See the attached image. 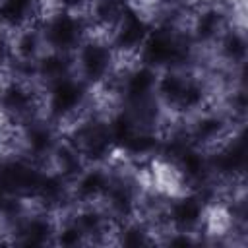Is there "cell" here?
Segmentation results:
<instances>
[{
  "label": "cell",
  "instance_id": "6da1fadb",
  "mask_svg": "<svg viewBox=\"0 0 248 248\" xmlns=\"http://www.w3.org/2000/svg\"><path fill=\"white\" fill-rule=\"evenodd\" d=\"M93 103V89L76 74L43 85V116L60 130L78 120Z\"/></svg>",
  "mask_w": 248,
  "mask_h": 248
},
{
  "label": "cell",
  "instance_id": "7a4b0ae2",
  "mask_svg": "<svg viewBox=\"0 0 248 248\" xmlns=\"http://www.w3.org/2000/svg\"><path fill=\"white\" fill-rule=\"evenodd\" d=\"M120 58L107 35L89 33L74 50V74L93 91L103 85L118 68Z\"/></svg>",
  "mask_w": 248,
  "mask_h": 248
},
{
  "label": "cell",
  "instance_id": "3957f363",
  "mask_svg": "<svg viewBox=\"0 0 248 248\" xmlns=\"http://www.w3.org/2000/svg\"><path fill=\"white\" fill-rule=\"evenodd\" d=\"M238 128H244V122H236L219 105V101L207 105L205 108L182 120V130H184L186 140L203 149L215 147Z\"/></svg>",
  "mask_w": 248,
  "mask_h": 248
},
{
  "label": "cell",
  "instance_id": "277c9868",
  "mask_svg": "<svg viewBox=\"0 0 248 248\" xmlns=\"http://www.w3.org/2000/svg\"><path fill=\"white\" fill-rule=\"evenodd\" d=\"M39 27L46 48L60 52H74L91 33L85 14L68 10H48L39 19Z\"/></svg>",
  "mask_w": 248,
  "mask_h": 248
},
{
  "label": "cell",
  "instance_id": "5b68a950",
  "mask_svg": "<svg viewBox=\"0 0 248 248\" xmlns=\"http://www.w3.org/2000/svg\"><path fill=\"white\" fill-rule=\"evenodd\" d=\"M62 138V130L45 116L19 124V155L35 165L48 167L50 157Z\"/></svg>",
  "mask_w": 248,
  "mask_h": 248
},
{
  "label": "cell",
  "instance_id": "8992f818",
  "mask_svg": "<svg viewBox=\"0 0 248 248\" xmlns=\"http://www.w3.org/2000/svg\"><path fill=\"white\" fill-rule=\"evenodd\" d=\"M209 66L227 70V72H242L246 70L248 58V39L246 25L232 21L213 43L209 52L203 54Z\"/></svg>",
  "mask_w": 248,
  "mask_h": 248
},
{
  "label": "cell",
  "instance_id": "52a82bcc",
  "mask_svg": "<svg viewBox=\"0 0 248 248\" xmlns=\"http://www.w3.org/2000/svg\"><path fill=\"white\" fill-rule=\"evenodd\" d=\"M112 169L108 163H91L85 165L70 182L68 194L72 205L83 203H101L112 182Z\"/></svg>",
  "mask_w": 248,
  "mask_h": 248
},
{
  "label": "cell",
  "instance_id": "ba28073f",
  "mask_svg": "<svg viewBox=\"0 0 248 248\" xmlns=\"http://www.w3.org/2000/svg\"><path fill=\"white\" fill-rule=\"evenodd\" d=\"M6 33H8V39H10V52H12V64L10 66H31V68H35V62L46 50L39 21L27 23L19 29L6 31Z\"/></svg>",
  "mask_w": 248,
  "mask_h": 248
},
{
  "label": "cell",
  "instance_id": "9c48e42d",
  "mask_svg": "<svg viewBox=\"0 0 248 248\" xmlns=\"http://www.w3.org/2000/svg\"><path fill=\"white\" fill-rule=\"evenodd\" d=\"M74 74V52H60L46 48L35 62V79L45 85L64 76Z\"/></svg>",
  "mask_w": 248,
  "mask_h": 248
},
{
  "label": "cell",
  "instance_id": "30bf717a",
  "mask_svg": "<svg viewBox=\"0 0 248 248\" xmlns=\"http://www.w3.org/2000/svg\"><path fill=\"white\" fill-rule=\"evenodd\" d=\"M12 64V52H10V39L6 31H0V76H4L10 70Z\"/></svg>",
  "mask_w": 248,
  "mask_h": 248
},
{
  "label": "cell",
  "instance_id": "8fae6325",
  "mask_svg": "<svg viewBox=\"0 0 248 248\" xmlns=\"http://www.w3.org/2000/svg\"><path fill=\"white\" fill-rule=\"evenodd\" d=\"M0 161H2V155H0Z\"/></svg>",
  "mask_w": 248,
  "mask_h": 248
}]
</instances>
